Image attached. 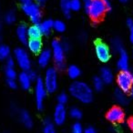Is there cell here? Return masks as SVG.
<instances>
[{
    "label": "cell",
    "mask_w": 133,
    "mask_h": 133,
    "mask_svg": "<svg viewBox=\"0 0 133 133\" xmlns=\"http://www.w3.org/2000/svg\"><path fill=\"white\" fill-rule=\"evenodd\" d=\"M69 92L72 98L82 104L90 103L94 98V89L83 80H74L69 86Z\"/></svg>",
    "instance_id": "6da1fadb"
},
{
    "label": "cell",
    "mask_w": 133,
    "mask_h": 133,
    "mask_svg": "<svg viewBox=\"0 0 133 133\" xmlns=\"http://www.w3.org/2000/svg\"><path fill=\"white\" fill-rule=\"evenodd\" d=\"M111 9V4L105 0H92L89 6L85 8L86 12L92 20L98 21L104 17L107 11Z\"/></svg>",
    "instance_id": "7a4b0ae2"
},
{
    "label": "cell",
    "mask_w": 133,
    "mask_h": 133,
    "mask_svg": "<svg viewBox=\"0 0 133 133\" xmlns=\"http://www.w3.org/2000/svg\"><path fill=\"white\" fill-rule=\"evenodd\" d=\"M51 52L52 58L55 63V66L57 69L62 70L66 66L65 59H66V53L64 48H63L62 42L57 39H54L51 43Z\"/></svg>",
    "instance_id": "3957f363"
},
{
    "label": "cell",
    "mask_w": 133,
    "mask_h": 133,
    "mask_svg": "<svg viewBox=\"0 0 133 133\" xmlns=\"http://www.w3.org/2000/svg\"><path fill=\"white\" fill-rule=\"evenodd\" d=\"M44 84L46 89V91L49 94L57 92L58 89V74L57 69L54 66H49L46 69L44 76Z\"/></svg>",
    "instance_id": "277c9868"
},
{
    "label": "cell",
    "mask_w": 133,
    "mask_h": 133,
    "mask_svg": "<svg viewBox=\"0 0 133 133\" xmlns=\"http://www.w3.org/2000/svg\"><path fill=\"white\" fill-rule=\"evenodd\" d=\"M14 57L17 66L22 71H28L31 69L32 61L28 52L23 48H17L14 50Z\"/></svg>",
    "instance_id": "5b68a950"
},
{
    "label": "cell",
    "mask_w": 133,
    "mask_h": 133,
    "mask_svg": "<svg viewBox=\"0 0 133 133\" xmlns=\"http://www.w3.org/2000/svg\"><path fill=\"white\" fill-rule=\"evenodd\" d=\"M22 10L33 24H39L41 22L42 12L38 3L31 2L26 5H22Z\"/></svg>",
    "instance_id": "8992f818"
},
{
    "label": "cell",
    "mask_w": 133,
    "mask_h": 133,
    "mask_svg": "<svg viewBox=\"0 0 133 133\" xmlns=\"http://www.w3.org/2000/svg\"><path fill=\"white\" fill-rule=\"evenodd\" d=\"M35 101H36V107L39 111L44 109V104L45 100L46 98L48 91L45 87L44 80L42 78H38L36 80L35 83Z\"/></svg>",
    "instance_id": "52a82bcc"
},
{
    "label": "cell",
    "mask_w": 133,
    "mask_h": 133,
    "mask_svg": "<svg viewBox=\"0 0 133 133\" xmlns=\"http://www.w3.org/2000/svg\"><path fill=\"white\" fill-rule=\"evenodd\" d=\"M118 88L126 93H129L133 84V73L129 70L119 71L116 78Z\"/></svg>",
    "instance_id": "ba28073f"
},
{
    "label": "cell",
    "mask_w": 133,
    "mask_h": 133,
    "mask_svg": "<svg viewBox=\"0 0 133 133\" xmlns=\"http://www.w3.org/2000/svg\"><path fill=\"white\" fill-rule=\"evenodd\" d=\"M95 53L98 59L102 63H107L111 58L110 48L102 41H97L95 43Z\"/></svg>",
    "instance_id": "9c48e42d"
},
{
    "label": "cell",
    "mask_w": 133,
    "mask_h": 133,
    "mask_svg": "<svg viewBox=\"0 0 133 133\" xmlns=\"http://www.w3.org/2000/svg\"><path fill=\"white\" fill-rule=\"evenodd\" d=\"M68 114H69V111L66 110V106L57 103L56 105L55 109H54L52 120H53L56 125L61 126L66 122Z\"/></svg>",
    "instance_id": "30bf717a"
},
{
    "label": "cell",
    "mask_w": 133,
    "mask_h": 133,
    "mask_svg": "<svg viewBox=\"0 0 133 133\" xmlns=\"http://www.w3.org/2000/svg\"><path fill=\"white\" fill-rule=\"evenodd\" d=\"M124 118H125V112L118 106L111 108L107 113V119L111 123H120L124 120Z\"/></svg>",
    "instance_id": "8fae6325"
},
{
    "label": "cell",
    "mask_w": 133,
    "mask_h": 133,
    "mask_svg": "<svg viewBox=\"0 0 133 133\" xmlns=\"http://www.w3.org/2000/svg\"><path fill=\"white\" fill-rule=\"evenodd\" d=\"M17 115L19 121L26 127V129H31L34 125V120L30 113L26 109H17Z\"/></svg>",
    "instance_id": "7c38bea8"
},
{
    "label": "cell",
    "mask_w": 133,
    "mask_h": 133,
    "mask_svg": "<svg viewBox=\"0 0 133 133\" xmlns=\"http://www.w3.org/2000/svg\"><path fill=\"white\" fill-rule=\"evenodd\" d=\"M117 68L119 71L129 70V57L128 52L124 48L118 53V57L117 60Z\"/></svg>",
    "instance_id": "4fadbf2b"
},
{
    "label": "cell",
    "mask_w": 133,
    "mask_h": 133,
    "mask_svg": "<svg viewBox=\"0 0 133 133\" xmlns=\"http://www.w3.org/2000/svg\"><path fill=\"white\" fill-rule=\"evenodd\" d=\"M51 59H52L51 49L45 48V49H43L42 51L38 54L37 64H38L39 66H41V68H46V66L49 65Z\"/></svg>",
    "instance_id": "5bb4252c"
},
{
    "label": "cell",
    "mask_w": 133,
    "mask_h": 133,
    "mask_svg": "<svg viewBox=\"0 0 133 133\" xmlns=\"http://www.w3.org/2000/svg\"><path fill=\"white\" fill-rule=\"evenodd\" d=\"M26 46L29 50L34 55H38L41 51L43 50V43L40 38L38 39H28Z\"/></svg>",
    "instance_id": "9a60e30c"
},
{
    "label": "cell",
    "mask_w": 133,
    "mask_h": 133,
    "mask_svg": "<svg viewBox=\"0 0 133 133\" xmlns=\"http://www.w3.org/2000/svg\"><path fill=\"white\" fill-rule=\"evenodd\" d=\"M17 79H18V84L23 89H25V90L30 89L33 80L30 78L28 71H22L21 73H19L17 76Z\"/></svg>",
    "instance_id": "2e32d148"
},
{
    "label": "cell",
    "mask_w": 133,
    "mask_h": 133,
    "mask_svg": "<svg viewBox=\"0 0 133 133\" xmlns=\"http://www.w3.org/2000/svg\"><path fill=\"white\" fill-rule=\"evenodd\" d=\"M99 77L103 82L106 85H109L113 82L114 80V74H113V71L109 69V66H103L100 69L99 72Z\"/></svg>",
    "instance_id": "e0dca14e"
},
{
    "label": "cell",
    "mask_w": 133,
    "mask_h": 133,
    "mask_svg": "<svg viewBox=\"0 0 133 133\" xmlns=\"http://www.w3.org/2000/svg\"><path fill=\"white\" fill-rule=\"evenodd\" d=\"M28 26L25 24H21L19 25L17 28V31H16V34H17V39L19 40V42L23 43V44H26L28 41Z\"/></svg>",
    "instance_id": "ac0fdd59"
},
{
    "label": "cell",
    "mask_w": 133,
    "mask_h": 133,
    "mask_svg": "<svg viewBox=\"0 0 133 133\" xmlns=\"http://www.w3.org/2000/svg\"><path fill=\"white\" fill-rule=\"evenodd\" d=\"M127 94L128 93L124 92V91H122L121 89H119L118 88L114 92V97H115V99H116L117 103L121 106H127L129 101V97H128Z\"/></svg>",
    "instance_id": "d6986e66"
},
{
    "label": "cell",
    "mask_w": 133,
    "mask_h": 133,
    "mask_svg": "<svg viewBox=\"0 0 133 133\" xmlns=\"http://www.w3.org/2000/svg\"><path fill=\"white\" fill-rule=\"evenodd\" d=\"M28 38L30 39H38L42 37V32H41L38 24H33L32 26H28Z\"/></svg>",
    "instance_id": "ffe728a7"
},
{
    "label": "cell",
    "mask_w": 133,
    "mask_h": 133,
    "mask_svg": "<svg viewBox=\"0 0 133 133\" xmlns=\"http://www.w3.org/2000/svg\"><path fill=\"white\" fill-rule=\"evenodd\" d=\"M39 28L42 32V35L48 36L51 33V31L54 29V21L51 19H46L39 23Z\"/></svg>",
    "instance_id": "44dd1931"
},
{
    "label": "cell",
    "mask_w": 133,
    "mask_h": 133,
    "mask_svg": "<svg viewBox=\"0 0 133 133\" xmlns=\"http://www.w3.org/2000/svg\"><path fill=\"white\" fill-rule=\"evenodd\" d=\"M66 73H68L69 78L72 80H78L79 77L81 76V70L76 65L69 66V68L66 69Z\"/></svg>",
    "instance_id": "7402d4cb"
},
{
    "label": "cell",
    "mask_w": 133,
    "mask_h": 133,
    "mask_svg": "<svg viewBox=\"0 0 133 133\" xmlns=\"http://www.w3.org/2000/svg\"><path fill=\"white\" fill-rule=\"evenodd\" d=\"M42 133H57L56 124L50 118H46L42 124Z\"/></svg>",
    "instance_id": "603a6c76"
},
{
    "label": "cell",
    "mask_w": 133,
    "mask_h": 133,
    "mask_svg": "<svg viewBox=\"0 0 133 133\" xmlns=\"http://www.w3.org/2000/svg\"><path fill=\"white\" fill-rule=\"evenodd\" d=\"M111 48H112L113 51L118 54L121 50L124 49L123 42H122L121 39L118 38V37H115V38H113L112 41H111Z\"/></svg>",
    "instance_id": "cb8c5ba5"
},
{
    "label": "cell",
    "mask_w": 133,
    "mask_h": 133,
    "mask_svg": "<svg viewBox=\"0 0 133 133\" xmlns=\"http://www.w3.org/2000/svg\"><path fill=\"white\" fill-rule=\"evenodd\" d=\"M60 6L63 14L66 17H70V0H60Z\"/></svg>",
    "instance_id": "d4e9b609"
},
{
    "label": "cell",
    "mask_w": 133,
    "mask_h": 133,
    "mask_svg": "<svg viewBox=\"0 0 133 133\" xmlns=\"http://www.w3.org/2000/svg\"><path fill=\"white\" fill-rule=\"evenodd\" d=\"M104 85H105V83L103 82V80L100 78V77H95L94 78L92 79V89H94V90L98 91V92H99V91H101L102 89H103L104 88Z\"/></svg>",
    "instance_id": "484cf974"
},
{
    "label": "cell",
    "mask_w": 133,
    "mask_h": 133,
    "mask_svg": "<svg viewBox=\"0 0 133 133\" xmlns=\"http://www.w3.org/2000/svg\"><path fill=\"white\" fill-rule=\"evenodd\" d=\"M10 57V48L5 44H0V60H6Z\"/></svg>",
    "instance_id": "4316f807"
},
{
    "label": "cell",
    "mask_w": 133,
    "mask_h": 133,
    "mask_svg": "<svg viewBox=\"0 0 133 133\" xmlns=\"http://www.w3.org/2000/svg\"><path fill=\"white\" fill-rule=\"evenodd\" d=\"M69 115L74 119H80L82 118V110L78 107H72L69 110Z\"/></svg>",
    "instance_id": "83f0119b"
},
{
    "label": "cell",
    "mask_w": 133,
    "mask_h": 133,
    "mask_svg": "<svg viewBox=\"0 0 133 133\" xmlns=\"http://www.w3.org/2000/svg\"><path fill=\"white\" fill-rule=\"evenodd\" d=\"M5 75L8 79H17L18 76L15 68H8V66H6L5 69Z\"/></svg>",
    "instance_id": "f1b7e54d"
},
{
    "label": "cell",
    "mask_w": 133,
    "mask_h": 133,
    "mask_svg": "<svg viewBox=\"0 0 133 133\" xmlns=\"http://www.w3.org/2000/svg\"><path fill=\"white\" fill-rule=\"evenodd\" d=\"M17 20V15L15 11H8L5 16V22L8 25H11Z\"/></svg>",
    "instance_id": "f546056e"
},
{
    "label": "cell",
    "mask_w": 133,
    "mask_h": 133,
    "mask_svg": "<svg viewBox=\"0 0 133 133\" xmlns=\"http://www.w3.org/2000/svg\"><path fill=\"white\" fill-rule=\"evenodd\" d=\"M69 96L66 92H61L57 96V103L61 104V105H66L69 102Z\"/></svg>",
    "instance_id": "4dcf8cb0"
},
{
    "label": "cell",
    "mask_w": 133,
    "mask_h": 133,
    "mask_svg": "<svg viewBox=\"0 0 133 133\" xmlns=\"http://www.w3.org/2000/svg\"><path fill=\"white\" fill-rule=\"evenodd\" d=\"M54 30L58 33H63L66 30V24L62 20L54 21Z\"/></svg>",
    "instance_id": "1f68e13d"
},
{
    "label": "cell",
    "mask_w": 133,
    "mask_h": 133,
    "mask_svg": "<svg viewBox=\"0 0 133 133\" xmlns=\"http://www.w3.org/2000/svg\"><path fill=\"white\" fill-rule=\"evenodd\" d=\"M83 3L82 0H70V10L71 11H78L81 9Z\"/></svg>",
    "instance_id": "d6a6232c"
},
{
    "label": "cell",
    "mask_w": 133,
    "mask_h": 133,
    "mask_svg": "<svg viewBox=\"0 0 133 133\" xmlns=\"http://www.w3.org/2000/svg\"><path fill=\"white\" fill-rule=\"evenodd\" d=\"M71 133H84V129L82 127L81 123L75 122L71 127Z\"/></svg>",
    "instance_id": "836d02e7"
},
{
    "label": "cell",
    "mask_w": 133,
    "mask_h": 133,
    "mask_svg": "<svg viewBox=\"0 0 133 133\" xmlns=\"http://www.w3.org/2000/svg\"><path fill=\"white\" fill-rule=\"evenodd\" d=\"M16 66V60L15 58H12V57H8L6 60V66L8 68H15Z\"/></svg>",
    "instance_id": "e575fe53"
},
{
    "label": "cell",
    "mask_w": 133,
    "mask_h": 133,
    "mask_svg": "<svg viewBox=\"0 0 133 133\" xmlns=\"http://www.w3.org/2000/svg\"><path fill=\"white\" fill-rule=\"evenodd\" d=\"M17 79H8V86L12 89H16L17 88Z\"/></svg>",
    "instance_id": "d590c367"
},
{
    "label": "cell",
    "mask_w": 133,
    "mask_h": 133,
    "mask_svg": "<svg viewBox=\"0 0 133 133\" xmlns=\"http://www.w3.org/2000/svg\"><path fill=\"white\" fill-rule=\"evenodd\" d=\"M28 75H29V77H30V78H31L33 81H36V80L38 78V76H37V73L36 72L35 70H32V69H30V70H28Z\"/></svg>",
    "instance_id": "8d00e7d4"
},
{
    "label": "cell",
    "mask_w": 133,
    "mask_h": 133,
    "mask_svg": "<svg viewBox=\"0 0 133 133\" xmlns=\"http://www.w3.org/2000/svg\"><path fill=\"white\" fill-rule=\"evenodd\" d=\"M84 133H98L94 127L92 126H89L86 129H84Z\"/></svg>",
    "instance_id": "74e56055"
},
{
    "label": "cell",
    "mask_w": 133,
    "mask_h": 133,
    "mask_svg": "<svg viewBox=\"0 0 133 133\" xmlns=\"http://www.w3.org/2000/svg\"><path fill=\"white\" fill-rule=\"evenodd\" d=\"M62 45H63V48H64V49L66 52H68V51L70 50V48H71L70 44H69L68 41H64V42H62Z\"/></svg>",
    "instance_id": "f35d334b"
},
{
    "label": "cell",
    "mask_w": 133,
    "mask_h": 133,
    "mask_svg": "<svg viewBox=\"0 0 133 133\" xmlns=\"http://www.w3.org/2000/svg\"><path fill=\"white\" fill-rule=\"evenodd\" d=\"M127 26H128V28H133V19H131V18H129L127 20Z\"/></svg>",
    "instance_id": "ab89813d"
},
{
    "label": "cell",
    "mask_w": 133,
    "mask_h": 133,
    "mask_svg": "<svg viewBox=\"0 0 133 133\" xmlns=\"http://www.w3.org/2000/svg\"><path fill=\"white\" fill-rule=\"evenodd\" d=\"M129 41L131 44H133V28H129Z\"/></svg>",
    "instance_id": "60d3db41"
},
{
    "label": "cell",
    "mask_w": 133,
    "mask_h": 133,
    "mask_svg": "<svg viewBox=\"0 0 133 133\" xmlns=\"http://www.w3.org/2000/svg\"><path fill=\"white\" fill-rule=\"evenodd\" d=\"M91 1L92 0H82V3H83V6H84V8H87V6H89V5L91 3Z\"/></svg>",
    "instance_id": "b9f144b4"
},
{
    "label": "cell",
    "mask_w": 133,
    "mask_h": 133,
    "mask_svg": "<svg viewBox=\"0 0 133 133\" xmlns=\"http://www.w3.org/2000/svg\"><path fill=\"white\" fill-rule=\"evenodd\" d=\"M128 126H129V128L130 129V130L133 131V118H130V119L129 120V122H128Z\"/></svg>",
    "instance_id": "7bdbcfd3"
},
{
    "label": "cell",
    "mask_w": 133,
    "mask_h": 133,
    "mask_svg": "<svg viewBox=\"0 0 133 133\" xmlns=\"http://www.w3.org/2000/svg\"><path fill=\"white\" fill-rule=\"evenodd\" d=\"M20 2L22 5H26V4H28V3H31L32 0H20Z\"/></svg>",
    "instance_id": "ee69618b"
},
{
    "label": "cell",
    "mask_w": 133,
    "mask_h": 133,
    "mask_svg": "<svg viewBox=\"0 0 133 133\" xmlns=\"http://www.w3.org/2000/svg\"><path fill=\"white\" fill-rule=\"evenodd\" d=\"M129 94H130V98L133 99V84H132V87L130 89V91H129Z\"/></svg>",
    "instance_id": "f6af8a7d"
},
{
    "label": "cell",
    "mask_w": 133,
    "mask_h": 133,
    "mask_svg": "<svg viewBox=\"0 0 133 133\" xmlns=\"http://www.w3.org/2000/svg\"><path fill=\"white\" fill-rule=\"evenodd\" d=\"M2 31H3L2 25L0 24V40H1V38H2Z\"/></svg>",
    "instance_id": "bcb514c9"
},
{
    "label": "cell",
    "mask_w": 133,
    "mask_h": 133,
    "mask_svg": "<svg viewBox=\"0 0 133 133\" xmlns=\"http://www.w3.org/2000/svg\"><path fill=\"white\" fill-rule=\"evenodd\" d=\"M37 1V3H38V4H43V3H45L46 1V0H36Z\"/></svg>",
    "instance_id": "7dc6e473"
},
{
    "label": "cell",
    "mask_w": 133,
    "mask_h": 133,
    "mask_svg": "<svg viewBox=\"0 0 133 133\" xmlns=\"http://www.w3.org/2000/svg\"><path fill=\"white\" fill-rule=\"evenodd\" d=\"M119 2H121V3H127V2H129V0H118Z\"/></svg>",
    "instance_id": "c3c4849f"
},
{
    "label": "cell",
    "mask_w": 133,
    "mask_h": 133,
    "mask_svg": "<svg viewBox=\"0 0 133 133\" xmlns=\"http://www.w3.org/2000/svg\"><path fill=\"white\" fill-rule=\"evenodd\" d=\"M105 1H106V2H107V3H109V4H111L110 1H109V0H105Z\"/></svg>",
    "instance_id": "681fc988"
},
{
    "label": "cell",
    "mask_w": 133,
    "mask_h": 133,
    "mask_svg": "<svg viewBox=\"0 0 133 133\" xmlns=\"http://www.w3.org/2000/svg\"><path fill=\"white\" fill-rule=\"evenodd\" d=\"M132 56H133V48H132Z\"/></svg>",
    "instance_id": "f907efd6"
}]
</instances>
